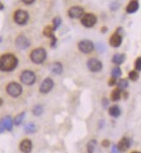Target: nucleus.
<instances>
[{
	"instance_id": "nucleus-42",
	"label": "nucleus",
	"mask_w": 141,
	"mask_h": 153,
	"mask_svg": "<svg viewBox=\"0 0 141 153\" xmlns=\"http://www.w3.org/2000/svg\"><path fill=\"white\" fill-rule=\"evenodd\" d=\"M3 103H4V100H3V99H2V98H0V106L3 105Z\"/></svg>"
},
{
	"instance_id": "nucleus-39",
	"label": "nucleus",
	"mask_w": 141,
	"mask_h": 153,
	"mask_svg": "<svg viewBox=\"0 0 141 153\" xmlns=\"http://www.w3.org/2000/svg\"><path fill=\"white\" fill-rule=\"evenodd\" d=\"M101 31V33H106V31H107V28L106 27H102Z\"/></svg>"
},
{
	"instance_id": "nucleus-37",
	"label": "nucleus",
	"mask_w": 141,
	"mask_h": 153,
	"mask_svg": "<svg viewBox=\"0 0 141 153\" xmlns=\"http://www.w3.org/2000/svg\"><path fill=\"white\" fill-rule=\"evenodd\" d=\"M4 131H5V128H4V124H3V121L0 120V133L4 132Z\"/></svg>"
},
{
	"instance_id": "nucleus-5",
	"label": "nucleus",
	"mask_w": 141,
	"mask_h": 153,
	"mask_svg": "<svg viewBox=\"0 0 141 153\" xmlns=\"http://www.w3.org/2000/svg\"><path fill=\"white\" fill-rule=\"evenodd\" d=\"M30 18V15L28 12L24 10H17L13 15V20L14 22L18 25H25L28 23Z\"/></svg>"
},
{
	"instance_id": "nucleus-33",
	"label": "nucleus",
	"mask_w": 141,
	"mask_h": 153,
	"mask_svg": "<svg viewBox=\"0 0 141 153\" xmlns=\"http://www.w3.org/2000/svg\"><path fill=\"white\" fill-rule=\"evenodd\" d=\"M119 4H118L117 2H114L112 4H111V10H113V11H114V10H117L118 8H119Z\"/></svg>"
},
{
	"instance_id": "nucleus-23",
	"label": "nucleus",
	"mask_w": 141,
	"mask_h": 153,
	"mask_svg": "<svg viewBox=\"0 0 141 153\" xmlns=\"http://www.w3.org/2000/svg\"><path fill=\"white\" fill-rule=\"evenodd\" d=\"M43 35H45L46 37H48V38H51L54 35V30H53V27L50 26V25H48L46 27H44L43 29Z\"/></svg>"
},
{
	"instance_id": "nucleus-22",
	"label": "nucleus",
	"mask_w": 141,
	"mask_h": 153,
	"mask_svg": "<svg viewBox=\"0 0 141 153\" xmlns=\"http://www.w3.org/2000/svg\"><path fill=\"white\" fill-rule=\"evenodd\" d=\"M24 129L26 133H34L36 131V126L34 123H28L24 126Z\"/></svg>"
},
{
	"instance_id": "nucleus-1",
	"label": "nucleus",
	"mask_w": 141,
	"mask_h": 153,
	"mask_svg": "<svg viewBox=\"0 0 141 153\" xmlns=\"http://www.w3.org/2000/svg\"><path fill=\"white\" fill-rule=\"evenodd\" d=\"M18 65L17 57L12 53H5L0 56V71L2 72H12Z\"/></svg>"
},
{
	"instance_id": "nucleus-36",
	"label": "nucleus",
	"mask_w": 141,
	"mask_h": 153,
	"mask_svg": "<svg viewBox=\"0 0 141 153\" xmlns=\"http://www.w3.org/2000/svg\"><path fill=\"white\" fill-rule=\"evenodd\" d=\"M24 4H27V5H30V4H32L34 2H35V0H21Z\"/></svg>"
},
{
	"instance_id": "nucleus-43",
	"label": "nucleus",
	"mask_w": 141,
	"mask_h": 153,
	"mask_svg": "<svg viewBox=\"0 0 141 153\" xmlns=\"http://www.w3.org/2000/svg\"><path fill=\"white\" fill-rule=\"evenodd\" d=\"M132 153H141V152H133Z\"/></svg>"
},
{
	"instance_id": "nucleus-17",
	"label": "nucleus",
	"mask_w": 141,
	"mask_h": 153,
	"mask_svg": "<svg viewBox=\"0 0 141 153\" xmlns=\"http://www.w3.org/2000/svg\"><path fill=\"white\" fill-rule=\"evenodd\" d=\"M125 61H126V55L125 54H115L112 59L113 63H114L116 65L122 64Z\"/></svg>"
},
{
	"instance_id": "nucleus-20",
	"label": "nucleus",
	"mask_w": 141,
	"mask_h": 153,
	"mask_svg": "<svg viewBox=\"0 0 141 153\" xmlns=\"http://www.w3.org/2000/svg\"><path fill=\"white\" fill-rule=\"evenodd\" d=\"M121 98V90H119V88H115L114 90H113L112 94H111V100L113 101H119Z\"/></svg>"
},
{
	"instance_id": "nucleus-9",
	"label": "nucleus",
	"mask_w": 141,
	"mask_h": 153,
	"mask_svg": "<svg viewBox=\"0 0 141 153\" xmlns=\"http://www.w3.org/2000/svg\"><path fill=\"white\" fill-rule=\"evenodd\" d=\"M15 44H16V47L18 49L24 50L30 46V41L29 40V38L27 36L24 35H20L16 38Z\"/></svg>"
},
{
	"instance_id": "nucleus-2",
	"label": "nucleus",
	"mask_w": 141,
	"mask_h": 153,
	"mask_svg": "<svg viewBox=\"0 0 141 153\" xmlns=\"http://www.w3.org/2000/svg\"><path fill=\"white\" fill-rule=\"evenodd\" d=\"M47 57V52L43 48H36L30 54V61L35 64H42Z\"/></svg>"
},
{
	"instance_id": "nucleus-14",
	"label": "nucleus",
	"mask_w": 141,
	"mask_h": 153,
	"mask_svg": "<svg viewBox=\"0 0 141 153\" xmlns=\"http://www.w3.org/2000/svg\"><path fill=\"white\" fill-rule=\"evenodd\" d=\"M130 145H131V140L128 138L124 137L120 139V141L119 142L117 147L119 151V152H127L129 149Z\"/></svg>"
},
{
	"instance_id": "nucleus-40",
	"label": "nucleus",
	"mask_w": 141,
	"mask_h": 153,
	"mask_svg": "<svg viewBox=\"0 0 141 153\" xmlns=\"http://www.w3.org/2000/svg\"><path fill=\"white\" fill-rule=\"evenodd\" d=\"M123 97H124V99H127V97H128V93H127V91H124V93H123Z\"/></svg>"
},
{
	"instance_id": "nucleus-34",
	"label": "nucleus",
	"mask_w": 141,
	"mask_h": 153,
	"mask_svg": "<svg viewBox=\"0 0 141 153\" xmlns=\"http://www.w3.org/2000/svg\"><path fill=\"white\" fill-rule=\"evenodd\" d=\"M101 145H102L103 147L106 148V147H108V146L110 145V142H109V140H107V139H104L103 141L101 142Z\"/></svg>"
},
{
	"instance_id": "nucleus-18",
	"label": "nucleus",
	"mask_w": 141,
	"mask_h": 153,
	"mask_svg": "<svg viewBox=\"0 0 141 153\" xmlns=\"http://www.w3.org/2000/svg\"><path fill=\"white\" fill-rule=\"evenodd\" d=\"M108 113H109V114H110L112 117H114V118H118V117H119V115H120V113H121V111H120V108H119V106L114 105V106H111V107L109 108Z\"/></svg>"
},
{
	"instance_id": "nucleus-7",
	"label": "nucleus",
	"mask_w": 141,
	"mask_h": 153,
	"mask_svg": "<svg viewBox=\"0 0 141 153\" xmlns=\"http://www.w3.org/2000/svg\"><path fill=\"white\" fill-rule=\"evenodd\" d=\"M122 30V28L119 27L118 28V30H116V32H114L112 36L110 37V40H109V43L112 47L114 48H119L121 43H122V41H123V37L122 35L119 33L120 31Z\"/></svg>"
},
{
	"instance_id": "nucleus-32",
	"label": "nucleus",
	"mask_w": 141,
	"mask_h": 153,
	"mask_svg": "<svg viewBox=\"0 0 141 153\" xmlns=\"http://www.w3.org/2000/svg\"><path fill=\"white\" fill-rule=\"evenodd\" d=\"M116 83H117V79H116V78H114V77H111V78H110V80L108 81V85H109V86H111V87L114 86Z\"/></svg>"
},
{
	"instance_id": "nucleus-24",
	"label": "nucleus",
	"mask_w": 141,
	"mask_h": 153,
	"mask_svg": "<svg viewBox=\"0 0 141 153\" xmlns=\"http://www.w3.org/2000/svg\"><path fill=\"white\" fill-rule=\"evenodd\" d=\"M97 145V142L95 139H92L87 143V151L88 153H94L95 147Z\"/></svg>"
},
{
	"instance_id": "nucleus-6",
	"label": "nucleus",
	"mask_w": 141,
	"mask_h": 153,
	"mask_svg": "<svg viewBox=\"0 0 141 153\" xmlns=\"http://www.w3.org/2000/svg\"><path fill=\"white\" fill-rule=\"evenodd\" d=\"M81 23L86 28H92L97 23V17L93 13H86L82 17Z\"/></svg>"
},
{
	"instance_id": "nucleus-3",
	"label": "nucleus",
	"mask_w": 141,
	"mask_h": 153,
	"mask_svg": "<svg viewBox=\"0 0 141 153\" xmlns=\"http://www.w3.org/2000/svg\"><path fill=\"white\" fill-rule=\"evenodd\" d=\"M5 91H6V94L10 97L18 98L23 94V87L19 83L12 82L8 83L7 86L5 87Z\"/></svg>"
},
{
	"instance_id": "nucleus-11",
	"label": "nucleus",
	"mask_w": 141,
	"mask_h": 153,
	"mask_svg": "<svg viewBox=\"0 0 141 153\" xmlns=\"http://www.w3.org/2000/svg\"><path fill=\"white\" fill-rule=\"evenodd\" d=\"M53 87H54L53 80L51 78H46L43 81V82L41 83L40 87H39V91L42 94H48L52 90Z\"/></svg>"
},
{
	"instance_id": "nucleus-41",
	"label": "nucleus",
	"mask_w": 141,
	"mask_h": 153,
	"mask_svg": "<svg viewBox=\"0 0 141 153\" xmlns=\"http://www.w3.org/2000/svg\"><path fill=\"white\" fill-rule=\"evenodd\" d=\"M4 6L3 3H1V2H0V11L4 10Z\"/></svg>"
},
{
	"instance_id": "nucleus-21",
	"label": "nucleus",
	"mask_w": 141,
	"mask_h": 153,
	"mask_svg": "<svg viewBox=\"0 0 141 153\" xmlns=\"http://www.w3.org/2000/svg\"><path fill=\"white\" fill-rule=\"evenodd\" d=\"M24 116H25V112H22L20 113H18L15 118H14V120H13V123L15 126H20L21 123L23 122L24 120Z\"/></svg>"
},
{
	"instance_id": "nucleus-38",
	"label": "nucleus",
	"mask_w": 141,
	"mask_h": 153,
	"mask_svg": "<svg viewBox=\"0 0 141 153\" xmlns=\"http://www.w3.org/2000/svg\"><path fill=\"white\" fill-rule=\"evenodd\" d=\"M102 104H103V106L106 108V106H107V105H108V101H107V100H106V98H104L103 99V100H102Z\"/></svg>"
},
{
	"instance_id": "nucleus-12",
	"label": "nucleus",
	"mask_w": 141,
	"mask_h": 153,
	"mask_svg": "<svg viewBox=\"0 0 141 153\" xmlns=\"http://www.w3.org/2000/svg\"><path fill=\"white\" fill-rule=\"evenodd\" d=\"M69 17L73 19H78V18H82L83 15H84V9L81 6H73L68 12Z\"/></svg>"
},
{
	"instance_id": "nucleus-19",
	"label": "nucleus",
	"mask_w": 141,
	"mask_h": 153,
	"mask_svg": "<svg viewBox=\"0 0 141 153\" xmlns=\"http://www.w3.org/2000/svg\"><path fill=\"white\" fill-rule=\"evenodd\" d=\"M63 71V67L61 63L60 62H55L52 66V72L56 74H61Z\"/></svg>"
},
{
	"instance_id": "nucleus-25",
	"label": "nucleus",
	"mask_w": 141,
	"mask_h": 153,
	"mask_svg": "<svg viewBox=\"0 0 141 153\" xmlns=\"http://www.w3.org/2000/svg\"><path fill=\"white\" fill-rule=\"evenodd\" d=\"M116 84H117L118 88H119V90H121V91L125 90V89L127 88V87H128V82H127V80H126V79H120Z\"/></svg>"
},
{
	"instance_id": "nucleus-13",
	"label": "nucleus",
	"mask_w": 141,
	"mask_h": 153,
	"mask_svg": "<svg viewBox=\"0 0 141 153\" xmlns=\"http://www.w3.org/2000/svg\"><path fill=\"white\" fill-rule=\"evenodd\" d=\"M19 149L23 153H30L32 151V142L28 139H25L20 143Z\"/></svg>"
},
{
	"instance_id": "nucleus-31",
	"label": "nucleus",
	"mask_w": 141,
	"mask_h": 153,
	"mask_svg": "<svg viewBox=\"0 0 141 153\" xmlns=\"http://www.w3.org/2000/svg\"><path fill=\"white\" fill-rule=\"evenodd\" d=\"M56 43H57V39L56 37V35H53L51 37V43H50V47L55 48L56 45Z\"/></svg>"
},
{
	"instance_id": "nucleus-44",
	"label": "nucleus",
	"mask_w": 141,
	"mask_h": 153,
	"mask_svg": "<svg viewBox=\"0 0 141 153\" xmlns=\"http://www.w3.org/2000/svg\"><path fill=\"white\" fill-rule=\"evenodd\" d=\"M1 40H2V38H1V36H0V42H1Z\"/></svg>"
},
{
	"instance_id": "nucleus-27",
	"label": "nucleus",
	"mask_w": 141,
	"mask_h": 153,
	"mask_svg": "<svg viewBox=\"0 0 141 153\" xmlns=\"http://www.w3.org/2000/svg\"><path fill=\"white\" fill-rule=\"evenodd\" d=\"M128 77H129V79L131 80V81H132V82H136V81H138V80H139V78H140V74H139L138 71L132 70V71H131L129 74H128Z\"/></svg>"
},
{
	"instance_id": "nucleus-35",
	"label": "nucleus",
	"mask_w": 141,
	"mask_h": 153,
	"mask_svg": "<svg viewBox=\"0 0 141 153\" xmlns=\"http://www.w3.org/2000/svg\"><path fill=\"white\" fill-rule=\"evenodd\" d=\"M111 153H119V151L118 149L117 145H113L112 146V149H111Z\"/></svg>"
},
{
	"instance_id": "nucleus-15",
	"label": "nucleus",
	"mask_w": 141,
	"mask_h": 153,
	"mask_svg": "<svg viewBox=\"0 0 141 153\" xmlns=\"http://www.w3.org/2000/svg\"><path fill=\"white\" fill-rule=\"evenodd\" d=\"M140 9V4L137 0H132L129 4H127L126 8V12L128 14H133Z\"/></svg>"
},
{
	"instance_id": "nucleus-28",
	"label": "nucleus",
	"mask_w": 141,
	"mask_h": 153,
	"mask_svg": "<svg viewBox=\"0 0 141 153\" xmlns=\"http://www.w3.org/2000/svg\"><path fill=\"white\" fill-rule=\"evenodd\" d=\"M52 23H53V30L54 31L58 29V27L61 25V18L59 17H56L53 20H52Z\"/></svg>"
},
{
	"instance_id": "nucleus-16",
	"label": "nucleus",
	"mask_w": 141,
	"mask_h": 153,
	"mask_svg": "<svg viewBox=\"0 0 141 153\" xmlns=\"http://www.w3.org/2000/svg\"><path fill=\"white\" fill-rule=\"evenodd\" d=\"M3 121V124L4 126V128L6 131H11L13 128V120L12 119V118L10 116H5L4 118H3L1 119Z\"/></svg>"
},
{
	"instance_id": "nucleus-4",
	"label": "nucleus",
	"mask_w": 141,
	"mask_h": 153,
	"mask_svg": "<svg viewBox=\"0 0 141 153\" xmlns=\"http://www.w3.org/2000/svg\"><path fill=\"white\" fill-rule=\"evenodd\" d=\"M20 82L26 86H32L36 81V75L32 70L30 69H25L22 71L19 76Z\"/></svg>"
},
{
	"instance_id": "nucleus-26",
	"label": "nucleus",
	"mask_w": 141,
	"mask_h": 153,
	"mask_svg": "<svg viewBox=\"0 0 141 153\" xmlns=\"http://www.w3.org/2000/svg\"><path fill=\"white\" fill-rule=\"evenodd\" d=\"M32 113L35 116H41L43 113V107L41 105H35L32 109Z\"/></svg>"
},
{
	"instance_id": "nucleus-29",
	"label": "nucleus",
	"mask_w": 141,
	"mask_h": 153,
	"mask_svg": "<svg viewBox=\"0 0 141 153\" xmlns=\"http://www.w3.org/2000/svg\"><path fill=\"white\" fill-rule=\"evenodd\" d=\"M122 74V72H121V69L119 67H115L112 70V77H114V78H119V76H121Z\"/></svg>"
},
{
	"instance_id": "nucleus-30",
	"label": "nucleus",
	"mask_w": 141,
	"mask_h": 153,
	"mask_svg": "<svg viewBox=\"0 0 141 153\" xmlns=\"http://www.w3.org/2000/svg\"><path fill=\"white\" fill-rule=\"evenodd\" d=\"M134 67H135L136 71H141V57H139L138 59L135 61Z\"/></svg>"
},
{
	"instance_id": "nucleus-8",
	"label": "nucleus",
	"mask_w": 141,
	"mask_h": 153,
	"mask_svg": "<svg viewBox=\"0 0 141 153\" xmlns=\"http://www.w3.org/2000/svg\"><path fill=\"white\" fill-rule=\"evenodd\" d=\"M78 48L84 54H89L94 50V45L92 41L86 39L78 43Z\"/></svg>"
},
{
	"instance_id": "nucleus-10",
	"label": "nucleus",
	"mask_w": 141,
	"mask_h": 153,
	"mask_svg": "<svg viewBox=\"0 0 141 153\" xmlns=\"http://www.w3.org/2000/svg\"><path fill=\"white\" fill-rule=\"evenodd\" d=\"M87 69L91 72H100V71L102 69V62L100 61V60L96 59V58H91L87 61Z\"/></svg>"
}]
</instances>
